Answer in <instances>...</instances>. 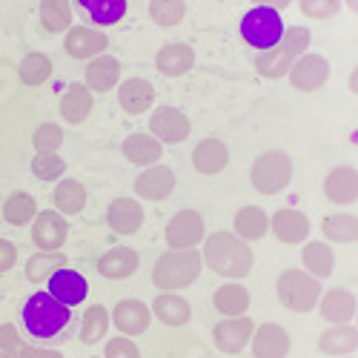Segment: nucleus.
<instances>
[{"instance_id":"nucleus-1","label":"nucleus","mask_w":358,"mask_h":358,"mask_svg":"<svg viewBox=\"0 0 358 358\" xmlns=\"http://www.w3.org/2000/svg\"><path fill=\"white\" fill-rule=\"evenodd\" d=\"M201 258L206 264V270H213L215 275L227 281H241L252 273L255 266V252L252 247L238 238L235 232H213L203 238Z\"/></svg>"},{"instance_id":"nucleus-2","label":"nucleus","mask_w":358,"mask_h":358,"mask_svg":"<svg viewBox=\"0 0 358 358\" xmlns=\"http://www.w3.org/2000/svg\"><path fill=\"white\" fill-rule=\"evenodd\" d=\"M310 43H313V32L307 26L284 29V35H281V41L275 46H270V49H264V52L255 55V72L261 78H266V80L287 78L298 57L310 52Z\"/></svg>"},{"instance_id":"nucleus-3","label":"nucleus","mask_w":358,"mask_h":358,"mask_svg":"<svg viewBox=\"0 0 358 358\" xmlns=\"http://www.w3.org/2000/svg\"><path fill=\"white\" fill-rule=\"evenodd\" d=\"M69 321H72V310L64 307L61 301H55L46 289L29 295V301L23 304V327L38 341L57 338L69 327Z\"/></svg>"},{"instance_id":"nucleus-4","label":"nucleus","mask_w":358,"mask_h":358,"mask_svg":"<svg viewBox=\"0 0 358 358\" xmlns=\"http://www.w3.org/2000/svg\"><path fill=\"white\" fill-rule=\"evenodd\" d=\"M201 270V250H166L152 266V284L158 287V292H178L192 287Z\"/></svg>"},{"instance_id":"nucleus-5","label":"nucleus","mask_w":358,"mask_h":358,"mask_svg":"<svg viewBox=\"0 0 358 358\" xmlns=\"http://www.w3.org/2000/svg\"><path fill=\"white\" fill-rule=\"evenodd\" d=\"M250 181H252V189L261 195L284 192L292 181V158L284 152V149H266V152H261L252 161Z\"/></svg>"},{"instance_id":"nucleus-6","label":"nucleus","mask_w":358,"mask_h":358,"mask_svg":"<svg viewBox=\"0 0 358 358\" xmlns=\"http://www.w3.org/2000/svg\"><path fill=\"white\" fill-rule=\"evenodd\" d=\"M275 292H278V301L292 313H313L324 295L318 278L298 270H284L275 281Z\"/></svg>"},{"instance_id":"nucleus-7","label":"nucleus","mask_w":358,"mask_h":358,"mask_svg":"<svg viewBox=\"0 0 358 358\" xmlns=\"http://www.w3.org/2000/svg\"><path fill=\"white\" fill-rule=\"evenodd\" d=\"M281 35H284L281 12H275L270 6H252L241 17V38H244V43H250L258 52L275 46L281 41Z\"/></svg>"},{"instance_id":"nucleus-8","label":"nucleus","mask_w":358,"mask_h":358,"mask_svg":"<svg viewBox=\"0 0 358 358\" xmlns=\"http://www.w3.org/2000/svg\"><path fill=\"white\" fill-rule=\"evenodd\" d=\"M206 227L198 210H178L166 224V247L169 250H195L203 244Z\"/></svg>"},{"instance_id":"nucleus-9","label":"nucleus","mask_w":358,"mask_h":358,"mask_svg":"<svg viewBox=\"0 0 358 358\" xmlns=\"http://www.w3.org/2000/svg\"><path fill=\"white\" fill-rule=\"evenodd\" d=\"M255 333V321L250 315H238V318H221L213 327V341L221 352L238 355L250 347V338Z\"/></svg>"},{"instance_id":"nucleus-10","label":"nucleus","mask_w":358,"mask_h":358,"mask_svg":"<svg viewBox=\"0 0 358 358\" xmlns=\"http://www.w3.org/2000/svg\"><path fill=\"white\" fill-rule=\"evenodd\" d=\"M192 132L189 117L175 109V106H158L152 115H149V135H155L164 146L166 143H184Z\"/></svg>"},{"instance_id":"nucleus-11","label":"nucleus","mask_w":358,"mask_h":358,"mask_svg":"<svg viewBox=\"0 0 358 358\" xmlns=\"http://www.w3.org/2000/svg\"><path fill=\"white\" fill-rule=\"evenodd\" d=\"M109 315H112L115 330L129 338L143 336L149 330V324H152V310H149V304H143L141 298H124V301L115 304V310Z\"/></svg>"},{"instance_id":"nucleus-12","label":"nucleus","mask_w":358,"mask_h":358,"mask_svg":"<svg viewBox=\"0 0 358 358\" xmlns=\"http://www.w3.org/2000/svg\"><path fill=\"white\" fill-rule=\"evenodd\" d=\"M106 46L109 38L98 26H72L64 38V49L75 61H92L98 55H106Z\"/></svg>"},{"instance_id":"nucleus-13","label":"nucleus","mask_w":358,"mask_h":358,"mask_svg":"<svg viewBox=\"0 0 358 358\" xmlns=\"http://www.w3.org/2000/svg\"><path fill=\"white\" fill-rule=\"evenodd\" d=\"M287 78L298 92H315V89H321L327 83V78H330V61H327L324 55L307 52L295 61V66L289 69Z\"/></svg>"},{"instance_id":"nucleus-14","label":"nucleus","mask_w":358,"mask_h":358,"mask_svg":"<svg viewBox=\"0 0 358 358\" xmlns=\"http://www.w3.org/2000/svg\"><path fill=\"white\" fill-rule=\"evenodd\" d=\"M69 238V221L57 210H43L32 221V244L38 250H61Z\"/></svg>"},{"instance_id":"nucleus-15","label":"nucleus","mask_w":358,"mask_h":358,"mask_svg":"<svg viewBox=\"0 0 358 358\" xmlns=\"http://www.w3.org/2000/svg\"><path fill=\"white\" fill-rule=\"evenodd\" d=\"M143 203L138 198H115L106 206V227L115 235H135L143 227Z\"/></svg>"},{"instance_id":"nucleus-16","label":"nucleus","mask_w":358,"mask_h":358,"mask_svg":"<svg viewBox=\"0 0 358 358\" xmlns=\"http://www.w3.org/2000/svg\"><path fill=\"white\" fill-rule=\"evenodd\" d=\"M310 218L301 213V210H292V206H284V210H278L273 218H270V232L278 238L281 244H307L310 238Z\"/></svg>"},{"instance_id":"nucleus-17","label":"nucleus","mask_w":358,"mask_h":358,"mask_svg":"<svg viewBox=\"0 0 358 358\" xmlns=\"http://www.w3.org/2000/svg\"><path fill=\"white\" fill-rule=\"evenodd\" d=\"M46 292L55 298V301H61L64 307H78V304H83L86 301V295H89V284H86V278L80 275V273H75V270H69V266H64V270H57L49 281H46Z\"/></svg>"},{"instance_id":"nucleus-18","label":"nucleus","mask_w":358,"mask_h":358,"mask_svg":"<svg viewBox=\"0 0 358 358\" xmlns=\"http://www.w3.org/2000/svg\"><path fill=\"white\" fill-rule=\"evenodd\" d=\"M175 192V172L166 164L146 166L138 181H135V195L138 201H164Z\"/></svg>"},{"instance_id":"nucleus-19","label":"nucleus","mask_w":358,"mask_h":358,"mask_svg":"<svg viewBox=\"0 0 358 358\" xmlns=\"http://www.w3.org/2000/svg\"><path fill=\"white\" fill-rule=\"evenodd\" d=\"M250 344H252L255 358H287L289 355V333L281 324H273V321L255 327Z\"/></svg>"},{"instance_id":"nucleus-20","label":"nucleus","mask_w":358,"mask_h":358,"mask_svg":"<svg viewBox=\"0 0 358 358\" xmlns=\"http://www.w3.org/2000/svg\"><path fill=\"white\" fill-rule=\"evenodd\" d=\"M117 103L127 115H143L155 106V86L146 78H127L117 86Z\"/></svg>"},{"instance_id":"nucleus-21","label":"nucleus","mask_w":358,"mask_h":358,"mask_svg":"<svg viewBox=\"0 0 358 358\" xmlns=\"http://www.w3.org/2000/svg\"><path fill=\"white\" fill-rule=\"evenodd\" d=\"M138 266H141V255L132 247H115L98 258V273L106 281H127L138 273Z\"/></svg>"},{"instance_id":"nucleus-22","label":"nucleus","mask_w":358,"mask_h":358,"mask_svg":"<svg viewBox=\"0 0 358 358\" xmlns=\"http://www.w3.org/2000/svg\"><path fill=\"white\" fill-rule=\"evenodd\" d=\"M324 195L330 203L347 206L358 201V169L355 166H336L324 178Z\"/></svg>"},{"instance_id":"nucleus-23","label":"nucleus","mask_w":358,"mask_h":358,"mask_svg":"<svg viewBox=\"0 0 358 358\" xmlns=\"http://www.w3.org/2000/svg\"><path fill=\"white\" fill-rule=\"evenodd\" d=\"M318 310L327 324H350L358 310V298L344 287H333V289H324Z\"/></svg>"},{"instance_id":"nucleus-24","label":"nucleus","mask_w":358,"mask_h":358,"mask_svg":"<svg viewBox=\"0 0 358 358\" xmlns=\"http://www.w3.org/2000/svg\"><path fill=\"white\" fill-rule=\"evenodd\" d=\"M121 152H124V158H127L129 164L146 169V166L161 164V158H164V143H161L155 135L132 132V135H127V141H124V146H121Z\"/></svg>"},{"instance_id":"nucleus-25","label":"nucleus","mask_w":358,"mask_h":358,"mask_svg":"<svg viewBox=\"0 0 358 358\" xmlns=\"http://www.w3.org/2000/svg\"><path fill=\"white\" fill-rule=\"evenodd\" d=\"M195 66V49L189 43H166L155 55V69L166 78H184Z\"/></svg>"},{"instance_id":"nucleus-26","label":"nucleus","mask_w":358,"mask_h":358,"mask_svg":"<svg viewBox=\"0 0 358 358\" xmlns=\"http://www.w3.org/2000/svg\"><path fill=\"white\" fill-rule=\"evenodd\" d=\"M121 61L112 55H98L89 61L86 66V75H83V83L92 89V92H112V89L121 83Z\"/></svg>"},{"instance_id":"nucleus-27","label":"nucleus","mask_w":358,"mask_h":358,"mask_svg":"<svg viewBox=\"0 0 358 358\" xmlns=\"http://www.w3.org/2000/svg\"><path fill=\"white\" fill-rule=\"evenodd\" d=\"M149 310H152V318L166 327H187L192 321V304L178 292H158Z\"/></svg>"},{"instance_id":"nucleus-28","label":"nucleus","mask_w":358,"mask_h":358,"mask_svg":"<svg viewBox=\"0 0 358 358\" xmlns=\"http://www.w3.org/2000/svg\"><path fill=\"white\" fill-rule=\"evenodd\" d=\"M229 164V146L221 138H203L192 149V166L201 175H218Z\"/></svg>"},{"instance_id":"nucleus-29","label":"nucleus","mask_w":358,"mask_h":358,"mask_svg":"<svg viewBox=\"0 0 358 358\" xmlns=\"http://www.w3.org/2000/svg\"><path fill=\"white\" fill-rule=\"evenodd\" d=\"M92 106H95V101H92V89H89L86 83H69L66 86V92L61 95V117L66 124H72V127H78V124H83L89 115H92Z\"/></svg>"},{"instance_id":"nucleus-30","label":"nucleus","mask_w":358,"mask_h":358,"mask_svg":"<svg viewBox=\"0 0 358 358\" xmlns=\"http://www.w3.org/2000/svg\"><path fill=\"white\" fill-rule=\"evenodd\" d=\"M318 350L324 355L344 358L358 350V327L352 324H330L318 338Z\"/></svg>"},{"instance_id":"nucleus-31","label":"nucleus","mask_w":358,"mask_h":358,"mask_svg":"<svg viewBox=\"0 0 358 358\" xmlns=\"http://www.w3.org/2000/svg\"><path fill=\"white\" fill-rule=\"evenodd\" d=\"M213 304L224 318H238V315H247L250 310V289L241 281H227L215 289L213 295Z\"/></svg>"},{"instance_id":"nucleus-32","label":"nucleus","mask_w":358,"mask_h":358,"mask_svg":"<svg viewBox=\"0 0 358 358\" xmlns=\"http://www.w3.org/2000/svg\"><path fill=\"white\" fill-rule=\"evenodd\" d=\"M232 232L238 238H244L247 244L261 241V238L270 232V215H266L261 206H241L232 218Z\"/></svg>"},{"instance_id":"nucleus-33","label":"nucleus","mask_w":358,"mask_h":358,"mask_svg":"<svg viewBox=\"0 0 358 358\" xmlns=\"http://www.w3.org/2000/svg\"><path fill=\"white\" fill-rule=\"evenodd\" d=\"M64 266H69V261L61 250H38L26 261V281L46 284L57 270H64Z\"/></svg>"},{"instance_id":"nucleus-34","label":"nucleus","mask_w":358,"mask_h":358,"mask_svg":"<svg viewBox=\"0 0 358 358\" xmlns=\"http://www.w3.org/2000/svg\"><path fill=\"white\" fill-rule=\"evenodd\" d=\"M301 264L313 278L324 281V278H330L333 270H336V252L330 250V244H324V241H307L304 250H301Z\"/></svg>"},{"instance_id":"nucleus-35","label":"nucleus","mask_w":358,"mask_h":358,"mask_svg":"<svg viewBox=\"0 0 358 358\" xmlns=\"http://www.w3.org/2000/svg\"><path fill=\"white\" fill-rule=\"evenodd\" d=\"M55 210L72 218V215H80L83 213V206H86V187L80 181H75V178H61L55 187Z\"/></svg>"},{"instance_id":"nucleus-36","label":"nucleus","mask_w":358,"mask_h":358,"mask_svg":"<svg viewBox=\"0 0 358 358\" xmlns=\"http://www.w3.org/2000/svg\"><path fill=\"white\" fill-rule=\"evenodd\" d=\"M109 324H112V315H109V310L103 304L86 307L83 310V318H80V330H78L80 344H89V347L101 344L106 338V333H109Z\"/></svg>"},{"instance_id":"nucleus-37","label":"nucleus","mask_w":358,"mask_h":358,"mask_svg":"<svg viewBox=\"0 0 358 358\" xmlns=\"http://www.w3.org/2000/svg\"><path fill=\"white\" fill-rule=\"evenodd\" d=\"M78 6L92 26H115L127 15V0H78Z\"/></svg>"},{"instance_id":"nucleus-38","label":"nucleus","mask_w":358,"mask_h":358,"mask_svg":"<svg viewBox=\"0 0 358 358\" xmlns=\"http://www.w3.org/2000/svg\"><path fill=\"white\" fill-rule=\"evenodd\" d=\"M321 232L327 241H333V244H355L358 241V215H350V213L327 215L321 224Z\"/></svg>"},{"instance_id":"nucleus-39","label":"nucleus","mask_w":358,"mask_h":358,"mask_svg":"<svg viewBox=\"0 0 358 358\" xmlns=\"http://www.w3.org/2000/svg\"><path fill=\"white\" fill-rule=\"evenodd\" d=\"M41 23L52 35H66L72 29L69 0H41Z\"/></svg>"},{"instance_id":"nucleus-40","label":"nucleus","mask_w":358,"mask_h":358,"mask_svg":"<svg viewBox=\"0 0 358 358\" xmlns=\"http://www.w3.org/2000/svg\"><path fill=\"white\" fill-rule=\"evenodd\" d=\"M38 215V201L29 195V192H12L3 203V221L12 224V227H26V224H32Z\"/></svg>"},{"instance_id":"nucleus-41","label":"nucleus","mask_w":358,"mask_h":358,"mask_svg":"<svg viewBox=\"0 0 358 358\" xmlns=\"http://www.w3.org/2000/svg\"><path fill=\"white\" fill-rule=\"evenodd\" d=\"M17 75H20V83L23 86H43L52 78V61H49V55L29 52L23 61H20V66H17Z\"/></svg>"},{"instance_id":"nucleus-42","label":"nucleus","mask_w":358,"mask_h":358,"mask_svg":"<svg viewBox=\"0 0 358 358\" xmlns=\"http://www.w3.org/2000/svg\"><path fill=\"white\" fill-rule=\"evenodd\" d=\"M187 0H149V17L161 29H172L184 20Z\"/></svg>"},{"instance_id":"nucleus-43","label":"nucleus","mask_w":358,"mask_h":358,"mask_svg":"<svg viewBox=\"0 0 358 358\" xmlns=\"http://www.w3.org/2000/svg\"><path fill=\"white\" fill-rule=\"evenodd\" d=\"M32 175L43 184H52V181H61L66 175V161L57 155V152H35L32 158Z\"/></svg>"},{"instance_id":"nucleus-44","label":"nucleus","mask_w":358,"mask_h":358,"mask_svg":"<svg viewBox=\"0 0 358 358\" xmlns=\"http://www.w3.org/2000/svg\"><path fill=\"white\" fill-rule=\"evenodd\" d=\"M32 146H35V152H57L64 146V129L49 121L41 124L32 135Z\"/></svg>"},{"instance_id":"nucleus-45","label":"nucleus","mask_w":358,"mask_h":358,"mask_svg":"<svg viewBox=\"0 0 358 358\" xmlns=\"http://www.w3.org/2000/svg\"><path fill=\"white\" fill-rule=\"evenodd\" d=\"M301 12L313 20H330L341 12V0H301Z\"/></svg>"},{"instance_id":"nucleus-46","label":"nucleus","mask_w":358,"mask_h":358,"mask_svg":"<svg viewBox=\"0 0 358 358\" xmlns=\"http://www.w3.org/2000/svg\"><path fill=\"white\" fill-rule=\"evenodd\" d=\"M103 358H141V350L129 336H117V338L106 341Z\"/></svg>"},{"instance_id":"nucleus-47","label":"nucleus","mask_w":358,"mask_h":358,"mask_svg":"<svg viewBox=\"0 0 358 358\" xmlns=\"http://www.w3.org/2000/svg\"><path fill=\"white\" fill-rule=\"evenodd\" d=\"M20 347H23V341H20L17 327L9 324V321H6V324H0V352L9 355V358H15Z\"/></svg>"},{"instance_id":"nucleus-48","label":"nucleus","mask_w":358,"mask_h":358,"mask_svg":"<svg viewBox=\"0 0 358 358\" xmlns=\"http://www.w3.org/2000/svg\"><path fill=\"white\" fill-rule=\"evenodd\" d=\"M17 264V247L9 241V238H0V275L9 273Z\"/></svg>"},{"instance_id":"nucleus-49","label":"nucleus","mask_w":358,"mask_h":358,"mask_svg":"<svg viewBox=\"0 0 358 358\" xmlns=\"http://www.w3.org/2000/svg\"><path fill=\"white\" fill-rule=\"evenodd\" d=\"M15 358H64V352L49 350V347H38V344H23Z\"/></svg>"},{"instance_id":"nucleus-50","label":"nucleus","mask_w":358,"mask_h":358,"mask_svg":"<svg viewBox=\"0 0 358 358\" xmlns=\"http://www.w3.org/2000/svg\"><path fill=\"white\" fill-rule=\"evenodd\" d=\"M250 3H255V6H270V9H275V12H281V9H287L292 0H250Z\"/></svg>"},{"instance_id":"nucleus-51","label":"nucleus","mask_w":358,"mask_h":358,"mask_svg":"<svg viewBox=\"0 0 358 358\" xmlns=\"http://www.w3.org/2000/svg\"><path fill=\"white\" fill-rule=\"evenodd\" d=\"M350 92L352 95H358V66L352 69V75H350Z\"/></svg>"},{"instance_id":"nucleus-52","label":"nucleus","mask_w":358,"mask_h":358,"mask_svg":"<svg viewBox=\"0 0 358 358\" xmlns=\"http://www.w3.org/2000/svg\"><path fill=\"white\" fill-rule=\"evenodd\" d=\"M341 3H344L350 12H355V15H358V0H341Z\"/></svg>"},{"instance_id":"nucleus-53","label":"nucleus","mask_w":358,"mask_h":358,"mask_svg":"<svg viewBox=\"0 0 358 358\" xmlns=\"http://www.w3.org/2000/svg\"><path fill=\"white\" fill-rule=\"evenodd\" d=\"M352 321H355V327H358V310H355V318H352Z\"/></svg>"},{"instance_id":"nucleus-54","label":"nucleus","mask_w":358,"mask_h":358,"mask_svg":"<svg viewBox=\"0 0 358 358\" xmlns=\"http://www.w3.org/2000/svg\"><path fill=\"white\" fill-rule=\"evenodd\" d=\"M0 358H9V355H3V352H0Z\"/></svg>"},{"instance_id":"nucleus-55","label":"nucleus","mask_w":358,"mask_h":358,"mask_svg":"<svg viewBox=\"0 0 358 358\" xmlns=\"http://www.w3.org/2000/svg\"><path fill=\"white\" fill-rule=\"evenodd\" d=\"M344 358H352V355H344Z\"/></svg>"},{"instance_id":"nucleus-56","label":"nucleus","mask_w":358,"mask_h":358,"mask_svg":"<svg viewBox=\"0 0 358 358\" xmlns=\"http://www.w3.org/2000/svg\"><path fill=\"white\" fill-rule=\"evenodd\" d=\"M92 358H98V355H92Z\"/></svg>"}]
</instances>
